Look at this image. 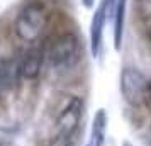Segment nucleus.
Returning a JSON list of instances; mask_svg holds the SVG:
<instances>
[{
    "instance_id": "obj_1",
    "label": "nucleus",
    "mask_w": 151,
    "mask_h": 146,
    "mask_svg": "<svg viewBox=\"0 0 151 146\" xmlns=\"http://www.w3.org/2000/svg\"><path fill=\"white\" fill-rule=\"evenodd\" d=\"M51 21V12L44 0H26L14 19V34L17 39L34 44L42 37Z\"/></svg>"
},
{
    "instance_id": "obj_2",
    "label": "nucleus",
    "mask_w": 151,
    "mask_h": 146,
    "mask_svg": "<svg viewBox=\"0 0 151 146\" xmlns=\"http://www.w3.org/2000/svg\"><path fill=\"white\" fill-rule=\"evenodd\" d=\"M83 56L80 37L65 31L53 37V41L46 46V63L49 70L56 75H68L80 65Z\"/></svg>"
},
{
    "instance_id": "obj_3",
    "label": "nucleus",
    "mask_w": 151,
    "mask_h": 146,
    "mask_svg": "<svg viewBox=\"0 0 151 146\" xmlns=\"http://www.w3.org/2000/svg\"><path fill=\"white\" fill-rule=\"evenodd\" d=\"M83 116V100L80 97H70L68 102L58 112L49 138V146H70L80 127Z\"/></svg>"
},
{
    "instance_id": "obj_4",
    "label": "nucleus",
    "mask_w": 151,
    "mask_h": 146,
    "mask_svg": "<svg viewBox=\"0 0 151 146\" xmlns=\"http://www.w3.org/2000/svg\"><path fill=\"white\" fill-rule=\"evenodd\" d=\"M119 85H121V93H122L124 100L129 105H139L146 102L150 80L143 75V71L132 68V66L122 68Z\"/></svg>"
},
{
    "instance_id": "obj_5",
    "label": "nucleus",
    "mask_w": 151,
    "mask_h": 146,
    "mask_svg": "<svg viewBox=\"0 0 151 146\" xmlns=\"http://www.w3.org/2000/svg\"><path fill=\"white\" fill-rule=\"evenodd\" d=\"M116 7V0H100L93 10L92 21H90V51L93 58H100L104 49V29L107 19L112 17Z\"/></svg>"
},
{
    "instance_id": "obj_6",
    "label": "nucleus",
    "mask_w": 151,
    "mask_h": 146,
    "mask_svg": "<svg viewBox=\"0 0 151 146\" xmlns=\"http://www.w3.org/2000/svg\"><path fill=\"white\" fill-rule=\"evenodd\" d=\"M46 63V48L44 46H31L22 55L21 61L17 63L19 77L26 80H34L41 75L42 65Z\"/></svg>"
},
{
    "instance_id": "obj_7",
    "label": "nucleus",
    "mask_w": 151,
    "mask_h": 146,
    "mask_svg": "<svg viewBox=\"0 0 151 146\" xmlns=\"http://www.w3.org/2000/svg\"><path fill=\"white\" fill-rule=\"evenodd\" d=\"M126 10H127V0H116V7L112 12V31H114V48H116V51H119L122 46Z\"/></svg>"
},
{
    "instance_id": "obj_8",
    "label": "nucleus",
    "mask_w": 151,
    "mask_h": 146,
    "mask_svg": "<svg viewBox=\"0 0 151 146\" xmlns=\"http://www.w3.org/2000/svg\"><path fill=\"white\" fill-rule=\"evenodd\" d=\"M17 77H19L17 61L10 58H0V99L12 88Z\"/></svg>"
},
{
    "instance_id": "obj_9",
    "label": "nucleus",
    "mask_w": 151,
    "mask_h": 146,
    "mask_svg": "<svg viewBox=\"0 0 151 146\" xmlns=\"http://www.w3.org/2000/svg\"><path fill=\"white\" fill-rule=\"evenodd\" d=\"M105 131H107V114L104 109H99L92 121L90 131V146H105Z\"/></svg>"
},
{
    "instance_id": "obj_10",
    "label": "nucleus",
    "mask_w": 151,
    "mask_h": 146,
    "mask_svg": "<svg viewBox=\"0 0 151 146\" xmlns=\"http://www.w3.org/2000/svg\"><path fill=\"white\" fill-rule=\"evenodd\" d=\"M132 9L141 22L151 21V0H132Z\"/></svg>"
},
{
    "instance_id": "obj_11",
    "label": "nucleus",
    "mask_w": 151,
    "mask_h": 146,
    "mask_svg": "<svg viewBox=\"0 0 151 146\" xmlns=\"http://www.w3.org/2000/svg\"><path fill=\"white\" fill-rule=\"evenodd\" d=\"M80 2H82V5H83V7H85V9H88V10H90V9H93V7H95V2H97V0H80Z\"/></svg>"
},
{
    "instance_id": "obj_12",
    "label": "nucleus",
    "mask_w": 151,
    "mask_h": 146,
    "mask_svg": "<svg viewBox=\"0 0 151 146\" xmlns=\"http://www.w3.org/2000/svg\"><path fill=\"white\" fill-rule=\"evenodd\" d=\"M122 146H134V145H132L131 141H124V143H122Z\"/></svg>"
},
{
    "instance_id": "obj_13",
    "label": "nucleus",
    "mask_w": 151,
    "mask_h": 146,
    "mask_svg": "<svg viewBox=\"0 0 151 146\" xmlns=\"http://www.w3.org/2000/svg\"><path fill=\"white\" fill-rule=\"evenodd\" d=\"M148 37H150V41H151V26L148 27Z\"/></svg>"
},
{
    "instance_id": "obj_14",
    "label": "nucleus",
    "mask_w": 151,
    "mask_h": 146,
    "mask_svg": "<svg viewBox=\"0 0 151 146\" xmlns=\"http://www.w3.org/2000/svg\"><path fill=\"white\" fill-rule=\"evenodd\" d=\"M87 146H90V145H87Z\"/></svg>"
}]
</instances>
